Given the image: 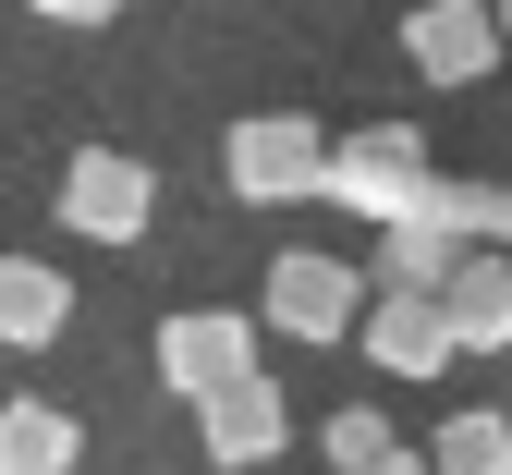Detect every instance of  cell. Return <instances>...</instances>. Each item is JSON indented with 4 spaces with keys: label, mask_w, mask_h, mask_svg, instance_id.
Instances as JSON below:
<instances>
[{
    "label": "cell",
    "mask_w": 512,
    "mask_h": 475,
    "mask_svg": "<svg viewBox=\"0 0 512 475\" xmlns=\"http://www.w3.org/2000/svg\"><path fill=\"white\" fill-rule=\"evenodd\" d=\"M354 342H366L378 378H439L452 366V317H439V293H366Z\"/></svg>",
    "instance_id": "8"
},
{
    "label": "cell",
    "mask_w": 512,
    "mask_h": 475,
    "mask_svg": "<svg viewBox=\"0 0 512 475\" xmlns=\"http://www.w3.org/2000/svg\"><path fill=\"white\" fill-rule=\"evenodd\" d=\"M25 13H37V25H110L122 0H25Z\"/></svg>",
    "instance_id": "15"
},
{
    "label": "cell",
    "mask_w": 512,
    "mask_h": 475,
    "mask_svg": "<svg viewBox=\"0 0 512 475\" xmlns=\"http://www.w3.org/2000/svg\"><path fill=\"white\" fill-rule=\"evenodd\" d=\"M488 25H500V37H512V0H488Z\"/></svg>",
    "instance_id": "17"
},
{
    "label": "cell",
    "mask_w": 512,
    "mask_h": 475,
    "mask_svg": "<svg viewBox=\"0 0 512 475\" xmlns=\"http://www.w3.org/2000/svg\"><path fill=\"white\" fill-rule=\"evenodd\" d=\"M281 439H293L281 378H232V390L196 402V451H208V475H256V463H281Z\"/></svg>",
    "instance_id": "6"
},
{
    "label": "cell",
    "mask_w": 512,
    "mask_h": 475,
    "mask_svg": "<svg viewBox=\"0 0 512 475\" xmlns=\"http://www.w3.org/2000/svg\"><path fill=\"white\" fill-rule=\"evenodd\" d=\"M427 475H512V415L500 402H464V415L427 439Z\"/></svg>",
    "instance_id": "12"
},
{
    "label": "cell",
    "mask_w": 512,
    "mask_h": 475,
    "mask_svg": "<svg viewBox=\"0 0 512 475\" xmlns=\"http://www.w3.org/2000/svg\"><path fill=\"white\" fill-rule=\"evenodd\" d=\"M256 317H269L281 342H354V317H366V268L293 244V256L256 268Z\"/></svg>",
    "instance_id": "3"
},
{
    "label": "cell",
    "mask_w": 512,
    "mask_h": 475,
    "mask_svg": "<svg viewBox=\"0 0 512 475\" xmlns=\"http://www.w3.org/2000/svg\"><path fill=\"white\" fill-rule=\"evenodd\" d=\"M415 183H427V134H415V122H354V134H330V195H342V208L427 220Z\"/></svg>",
    "instance_id": "4"
},
{
    "label": "cell",
    "mask_w": 512,
    "mask_h": 475,
    "mask_svg": "<svg viewBox=\"0 0 512 475\" xmlns=\"http://www.w3.org/2000/svg\"><path fill=\"white\" fill-rule=\"evenodd\" d=\"M366 475H427V451H391V463H366Z\"/></svg>",
    "instance_id": "16"
},
{
    "label": "cell",
    "mask_w": 512,
    "mask_h": 475,
    "mask_svg": "<svg viewBox=\"0 0 512 475\" xmlns=\"http://www.w3.org/2000/svg\"><path fill=\"white\" fill-rule=\"evenodd\" d=\"M378 281H391V293H439V281H452V232H439V220H391Z\"/></svg>",
    "instance_id": "13"
},
{
    "label": "cell",
    "mask_w": 512,
    "mask_h": 475,
    "mask_svg": "<svg viewBox=\"0 0 512 475\" xmlns=\"http://www.w3.org/2000/svg\"><path fill=\"white\" fill-rule=\"evenodd\" d=\"M86 463V427L61 415V402H0V475H74Z\"/></svg>",
    "instance_id": "11"
},
{
    "label": "cell",
    "mask_w": 512,
    "mask_h": 475,
    "mask_svg": "<svg viewBox=\"0 0 512 475\" xmlns=\"http://www.w3.org/2000/svg\"><path fill=\"white\" fill-rule=\"evenodd\" d=\"M159 378H171L183 402L256 378V317H232V305H183V317H159Z\"/></svg>",
    "instance_id": "5"
},
{
    "label": "cell",
    "mask_w": 512,
    "mask_h": 475,
    "mask_svg": "<svg viewBox=\"0 0 512 475\" xmlns=\"http://www.w3.org/2000/svg\"><path fill=\"white\" fill-rule=\"evenodd\" d=\"M49 208H61V232H74V244H147L159 171H147L135 147H74V159H61V183H49Z\"/></svg>",
    "instance_id": "2"
},
{
    "label": "cell",
    "mask_w": 512,
    "mask_h": 475,
    "mask_svg": "<svg viewBox=\"0 0 512 475\" xmlns=\"http://www.w3.org/2000/svg\"><path fill=\"white\" fill-rule=\"evenodd\" d=\"M439 317H452V354H512V268L500 256H452Z\"/></svg>",
    "instance_id": "10"
},
{
    "label": "cell",
    "mask_w": 512,
    "mask_h": 475,
    "mask_svg": "<svg viewBox=\"0 0 512 475\" xmlns=\"http://www.w3.org/2000/svg\"><path fill=\"white\" fill-rule=\"evenodd\" d=\"M317 451H330V475H366V463H391L403 439H391V415H378V402H342V415L317 427Z\"/></svg>",
    "instance_id": "14"
},
{
    "label": "cell",
    "mask_w": 512,
    "mask_h": 475,
    "mask_svg": "<svg viewBox=\"0 0 512 475\" xmlns=\"http://www.w3.org/2000/svg\"><path fill=\"white\" fill-rule=\"evenodd\" d=\"M74 329V281L49 256H0V354H49Z\"/></svg>",
    "instance_id": "9"
},
{
    "label": "cell",
    "mask_w": 512,
    "mask_h": 475,
    "mask_svg": "<svg viewBox=\"0 0 512 475\" xmlns=\"http://www.w3.org/2000/svg\"><path fill=\"white\" fill-rule=\"evenodd\" d=\"M220 183L244 208H293V195H330V134L305 110H244L220 134Z\"/></svg>",
    "instance_id": "1"
},
{
    "label": "cell",
    "mask_w": 512,
    "mask_h": 475,
    "mask_svg": "<svg viewBox=\"0 0 512 475\" xmlns=\"http://www.w3.org/2000/svg\"><path fill=\"white\" fill-rule=\"evenodd\" d=\"M500 49L512 37L488 25V0H415V13H403V61H415L427 86H488Z\"/></svg>",
    "instance_id": "7"
}]
</instances>
